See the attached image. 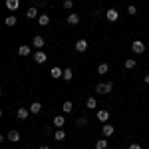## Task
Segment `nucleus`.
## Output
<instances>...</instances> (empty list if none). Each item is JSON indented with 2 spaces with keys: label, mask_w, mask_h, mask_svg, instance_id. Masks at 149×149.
<instances>
[{
  "label": "nucleus",
  "mask_w": 149,
  "mask_h": 149,
  "mask_svg": "<svg viewBox=\"0 0 149 149\" xmlns=\"http://www.w3.org/2000/svg\"><path fill=\"white\" fill-rule=\"evenodd\" d=\"M111 90H113V84L111 81H105V84H97L95 86V92L97 93H111Z\"/></svg>",
  "instance_id": "1"
},
{
  "label": "nucleus",
  "mask_w": 149,
  "mask_h": 149,
  "mask_svg": "<svg viewBox=\"0 0 149 149\" xmlns=\"http://www.w3.org/2000/svg\"><path fill=\"white\" fill-rule=\"evenodd\" d=\"M131 52H133V54H143V52H145V44H143L141 40H133V42H131Z\"/></svg>",
  "instance_id": "2"
},
{
  "label": "nucleus",
  "mask_w": 149,
  "mask_h": 149,
  "mask_svg": "<svg viewBox=\"0 0 149 149\" xmlns=\"http://www.w3.org/2000/svg\"><path fill=\"white\" fill-rule=\"evenodd\" d=\"M34 62L36 64H46L48 62V56H46V52H42V50H38L34 54Z\"/></svg>",
  "instance_id": "3"
},
{
  "label": "nucleus",
  "mask_w": 149,
  "mask_h": 149,
  "mask_svg": "<svg viewBox=\"0 0 149 149\" xmlns=\"http://www.w3.org/2000/svg\"><path fill=\"white\" fill-rule=\"evenodd\" d=\"M102 131H103V137H111V135L115 133V127L111 125V123H103Z\"/></svg>",
  "instance_id": "4"
},
{
  "label": "nucleus",
  "mask_w": 149,
  "mask_h": 149,
  "mask_svg": "<svg viewBox=\"0 0 149 149\" xmlns=\"http://www.w3.org/2000/svg\"><path fill=\"white\" fill-rule=\"evenodd\" d=\"M105 16H107V20H109V22H117V18H119V12L115 10V8H109V10L105 12Z\"/></svg>",
  "instance_id": "5"
},
{
  "label": "nucleus",
  "mask_w": 149,
  "mask_h": 149,
  "mask_svg": "<svg viewBox=\"0 0 149 149\" xmlns=\"http://www.w3.org/2000/svg\"><path fill=\"white\" fill-rule=\"evenodd\" d=\"M32 44H34V48L36 50H42V48L46 46V42H44V38L38 34V36H34V40H32Z\"/></svg>",
  "instance_id": "6"
},
{
  "label": "nucleus",
  "mask_w": 149,
  "mask_h": 149,
  "mask_svg": "<svg viewBox=\"0 0 149 149\" xmlns=\"http://www.w3.org/2000/svg\"><path fill=\"white\" fill-rule=\"evenodd\" d=\"M6 137L10 139L12 143H18V141H20V131H18V129H10V131H8V135H6Z\"/></svg>",
  "instance_id": "7"
},
{
  "label": "nucleus",
  "mask_w": 149,
  "mask_h": 149,
  "mask_svg": "<svg viewBox=\"0 0 149 149\" xmlns=\"http://www.w3.org/2000/svg\"><path fill=\"white\" fill-rule=\"evenodd\" d=\"M97 119H100L102 123H107V121H109V109H100V111H97Z\"/></svg>",
  "instance_id": "8"
},
{
  "label": "nucleus",
  "mask_w": 149,
  "mask_h": 149,
  "mask_svg": "<svg viewBox=\"0 0 149 149\" xmlns=\"http://www.w3.org/2000/svg\"><path fill=\"white\" fill-rule=\"evenodd\" d=\"M50 76H52L54 80H60V78H64V70H60L58 66H54V68L50 70Z\"/></svg>",
  "instance_id": "9"
},
{
  "label": "nucleus",
  "mask_w": 149,
  "mask_h": 149,
  "mask_svg": "<svg viewBox=\"0 0 149 149\" xmlns=\"http://www.w3.org/2000/svg\"><path fill=\"white\" fill-rule=\"evenodd\" d=\"M18 54H20V56H22V58L30 56V54H32V48L28 46V44H22V46L18 48Z\"/></svg>",
  "instance_id": "10"
},
{
  "label": "nucleus",
  "mask_w": 149,
  "mask_h": 149,
  "mask_svg": "<svg viewBox=\"0 0 149 149\" xmlns=\"http://www.w3.org/2000/svg\"><path fill=\"white\" fill-rule=\"evenodd\" d=\"M52 123H54V125H56L58 129H62V127L66 125V117H64V115H56V117H54V121H52Z\"/></svg>",
  "instance_id": "11"
},
{
  "label": "nucleus",
  "mask_w": 149,
  "mask_h": 149,
  "mask_svg": "<svg viewBox=\"0 0 149 149\" xmlns=\"http://www.w3.org/2000/svg\"><path fill=\"white\" fill-rule=\"evenodd\" d=\"M86 50H88V40H84V38L78 40L76 42V52H86Z\"/></svg>",
  "instance_id": "12"
},
{
  "label": "nucleus",
  "mask_w": 149,
  "mask_h": 149,
  "mask_svg": "<svg viewBox=\"0 0 149 149\" xmlns=\"http://www.w3.org/2000/svg\"><path fill=\"white\" fill-rule=\"evenodd\" d=\"M28 111H30V109H26V107H18V111H16V117H18L20 121H24V119H28Z\"/></svg>",
  "instance_id": "13"
},
{
  "label": "nucleus",
  "mask_w": 149,
  "mask_h": 149,
  "mask_svg": "<svg viewBox=\"0 0 149 149\" xmlns=\"http://www.w3.org/2000/svg\"><path fill=\"white\" fill-rule=\"evenodd\" d=\"M18 6H20V0H6V8L8 10H18Z\"/></svg>",
  "instance_id": "14"
},
{
  "label": "nucleus",
  "mask_w": 149,
  "mask_h": 149,
  "mask_svg": "<svg viewBox=\"0 0 149 149\" xmlns=\"http://www.w3.org/2000/svg\"><path fill=\"white\" fill-rule=\"evenodd\" d=\"M78 22H80V14H76V12H72V14H68V24H72V26H76Z\"/></svg>",
  "instance_id": "15"
},
{
  "label": "nucleus",
  "mask_w": 149,
  "mask_h": 149,
  "mask_svg": "<svg viewBox=\"0 0 149 149\" xmlns=\"http://www.w3.org/2000/svg\"><path fill=\"white\" fill-rule=\"evenodd\" d=\"M38 24H40L42 28L48 26V24H50V16H48V14H40V16H38Z\"/></svg>",
  "instance_id": "16"
},
{
  "label": "nucleus",
  "mask_w": 149,
  "mask_h": 149,
  "mask_svg": "<svg viewBox=\"0 0 149 149\" xmlns=\"http://www.w3.org/2000/svg\"><path fill=\"white\" fill-rule=\"evenodd\" d=\"M28 109H30V113H40V111H42V103H40V102H34L30 107H28Z\"/></svg>",
  "instance_id": "17"
},
{
  "label": "nucleus",
  "mask_w": 149,
  "mask_h": 149,
  "mask_svg": "<svg viewBox=\"0 0 149 149\" xmlns=\"http://www.w3.org/2000/svg\"><path fill=\"white\" fill-rule=\"evenodd\" d=\"M107 72H109V64H107V62H103V64H100V66H97V74H100V76L107 74Z\"/></svg>",
  "instance_id": "18"
},
{
  "label": "nucleus",
  "mask_w": 149,
  "mask_h": 149,
  "mask_svg": "<svg viewBox=\"0 0 149 149\" xmlns=\"http://www.w3.org/2000/svg\"><path fill=\"white\" fill-rule=\"evenodd\" d=\"M72 109H74V103L70 102V100H66V102H64V105H62V111H64V113H70Z\"/></svg>",
  "instance_id": "19"
},
{
  "label": "nucleus",
  "mask_w": 149,
  "mask_h": 149,
  "mask_svg": "<svg viewBox=\"0 0 149 149\" xmlns=\"http://www.w3.org/2000/svg\"><path fill=\"white\" fill-rule=\"evenodd\" d=\"M26 16H28V18H38V16H40V14H38V8H36V6H32V8H28V12H26Z\"/></svg>",
  "instance_id": "20"
},
{
  "label": "nucleus",
  "mask_w": 149,
  "mask_h": 149,
  "mask_svg": "<svg viewBox=\"0 0 149 149\" xmlns=\"http://www.w3.org/2000/svg\"><path fill=\"white\" fill-rule=\"evenodd\" d=\"M54 139H56V141H64V139H66V131H64V129H58L56 133H54Z\"/></svg>",
  "instance_id": "21"
},
{
  "label": "nucleus",
  "mask_w": 149,
  "mask_h": 149,
  "mask_svg": "<svg viewBox=\"0 0 149 149\" xmlns=\"http://www.w3.org/2000/svg\"><path fill=\"white\" fill-rule=\"evenodd\" d=\"M72 78H74V72H72V68H66V70H64V78H62V80L70 81Z\"/></svg>",
  "instance_id": "22"
},
{
  "label": "nucleus",
  "mask_w": 149,
  "mask_h": 149,
  "mask_svg": "<svg viewBox=\"0 0 149 149\" xmlns=\"http://www.w3.org/2000/svg\"><path fill=\"white\" fill-rule=\"evenodd\" d=\"M86 107H90V109L97 107V100H95V97H88V102H86Z\"/></svg>",
  "instance_id": "23"
},
{
  "label": "nucleus",
  "mask_w": 149,
  "mask_h": 149,
  "mask_svg": "<svg viewBox=\"0 0 149 149\" xmlns=\"http://www.w3.org/2000/svg\"><path fill=\"white\" fill-rule=\"evenodd\" d=\"M95 149H107V137H105V139H97Z\"/></svg>",
  "instance_id": "24"
},
{
  "label": "nucleus",
  "mask_w": 149,
  "mask_h": 149,
  "mask_svg": "<svg viewBox=\"0 0 149 149\" xmlns=\"http://www.w3.org/2000/svg\"><path fill=\"white\" fill-rule=\"evenodd\" d=\"M135 64H137V62H135V60H131V58L123 62V66H125V70H133V68H135Z\"/></svg>",
  "instance_id": "25"
},
{
  "label": "nucleus",
  "mask_w": 149,
  "mask_h": 149,
  "mask_svg": "<svg viewBox=\"0 0 149 149\" xmlns=\"http://www.w3.org/2000/svg\"><path fill=\"white\" fill-rule=\"evenodd\" d=\"M127 14L135 16V14H137V6H135V4H129V6H127Z\"/></svg>",
  "instance_id": "26"
},
{
  "label": "nucleus",
  "mask_w": 149,
  "mask_h": 149,
  "mask_svg": "<svg viewBox=\"0 0 149 149\" xmlns=\"http://www.w3.org/2000/svg\"><path fill=\"white\" fill-rule=\"evenodd\" d=\"M16 22H18L16 16H8V18H6V26H16Z\"/></svg>",
  "instance_id": "27"
},
{
  "label": "nucleus",
  "mask_w": 149,
  "mask_h": 149,
  "mask_svg": "<svg viewBox=\"0 0 149 149\" xmlns=\"http://www.w3.org/2000/svg\"><path fill=\"white\" fill-rule=\"evenodd\" d=\"M76 125H78V127H84V125H88V119H86V117H78V121H76Z\"/></svg>",
  "instance_id": "28"
},
{
  "label": "nucleus",
  "mask_w": 149,
  "mask_h": 149,
  "mask_svg": "<svg viewBox=\"0 0 149 149\" xmlns=\"http://www.w3.org/2000/svg\"><path fill=\"white\" fill-rule=\"evenodd\" d=\"M64 8H66V10H72V8H74V2H72V0H64Z\"/></svg>",
  "instance_id": "29"
},
{
  "label": "nucleus",
  "mask_w": 149,
  "mask_h": 149,
  "mask_svg": "<svg viewBox=\"0 0 149 149\" xmlns=\"http://www.w3.org/2000/svg\"><path fill=\"white\" fill-rule=\"evenodd\" d=\"M127 149H141V145H139V143H131Z\"/></svg>",
  "instance_id": "30"
},
{
  "label": "nucleus",
  "mask_w": 149,
  "mask_h": 149,
  "mask_svg": "<svg viewBox=\"0 0 149 149\" xmlns=\"http://www.w3.org/2000/svg\"><path fill=\"white\" fill-rule=\"evenodd\" d=\"M44 135H52V129L50 127H44Z\"/></svg>",
  "instance_id": "31"
},
{
  "label": "nucleus",
  "mask_w": 149,
  "mask_h": 149,
  "mask_svg": "<svg viewBox=\"0 0 149 149\" xmlns=\"http://www.w3.org/2000/svg\"><path fill=\"white\" fill-rule=\"evenodd\" d=\"M143 80H145V84H149V76H145V78H143Z\"/></svg>",
  "instance_id": "32"
},
{
  "label": "nucleus",
  "mask_w": 149,
  "mask_h": 149,
  "mask_svg": "<svg viewBox=\"0 0 149 149\" xmlns=\"http://www.w3.org/2000/svg\"><path fill=\"white\" fill-rule=\"evenodd\" d=\"M40 149H50V147H48V145H42V147H40Z\"/></svg>",
  "instance_id": "33"
}]
</instances>
